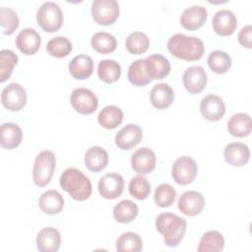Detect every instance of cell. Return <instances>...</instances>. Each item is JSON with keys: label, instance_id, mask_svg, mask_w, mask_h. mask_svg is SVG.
Returning <instances> with one entry per match:
<instances>
[{"label": "cell", "instance_id": "obj_1", "mask_svg": "<svg viewBox=\"0 0 252 252\" xmlns=\"http://www.w3.org/2000/svg\"><path fill=\"white\" fill-rule=\"evenodd\" d=\"M167 48L176 58L186 61L201 59L205 51L204 43L199 37L183 33L173 34L167 41Z\"/></svg>", "mask_w": 252, "mask_h": 252}, {"label": "cell", "instance_id": "obj_2", "mask_svg": "<svg viewBox=\"0 0 252 252\" xmlns=\"http://www.w3.org/2000/svg\"><path fill=\"white\" fill-rule=\"evenodd\" d=\"M186 220L169 212L161 213L156 219V227L163 236L168 247H176L186 231Z\"/></svg>", "mask_w": 252, "mask_h": 252}, {"label": "cell", "instance_id": "obj_3", "mask_svg": "<svg viewBox=\"0 0 252 252\" xmlns=\"http://www.w3.org/2000/svg\"><path fill=\"white\" fill-rule=\"evenodd\" d=\"M59 181L62 189L76 201H85L92 194L91 180L78 168L70 167L64 170Z\"/></svg>", "mask_w": 252, "mask_h": 252}, {"label": "cell", "instance_id": "obj_4", "mask_svg": "<svg viewBox=\"0 0 252 252\" xmlns=\"http://www.w3.org/2000/svg\"><path fill=\"white\" fill-rule=\"evenodd\" d=\"M55 164V156L51 151L44 150L37 154L32 167V180L36 186L44 187L50 182Z\"/></svg>", "mask_w": 252, "mask_h": 252}, {"label": "cell", "instance_id": "obj_5", "mask_svg": "<svg viewBox=\"0 0 252 252\" xmlns=\"http://www.w3.org/2000/svg\"><path fill=\"white\" fill-rule=\"evenodd\" d=\"M36 22L47 32H57L63 24V13L59 5L53 1L41 4L36 11Z\"/></svg>", "mask_w": 252, "mask_h": 252}, {"label": "cell", "instance_id": "obj_6", "mask_svg": "<svg viewBox=\"0 0 252 252\" xmlns=\"http://www.w3.org/2000/svg\"><path fill=\"white\" fill-rule=\"evenodd\" d=\"M91 10L94 22L102 26L113 24L119 16V4L115 0H94Z\"/></svg>", "mask_w": 252, "mask_h": 252}, {"label": "cell", "instance_id": "obj_7", "mask_svg": "<svg viewBox=\"0 0 252 252\" xmlns=\"http://www.w3.org/2000/svg\"><path fill=\"white\" fill-rule=\"evenodd\" d=\"M198 166L196 161L188 156L178 158L172 164L171 176L180 185L190 184L197 176Z\"/></svg>", "mask_w": 252, "mask_h": 252}, {"label": "cell", "instance_id": "obj_8", "mask_svg": "<svg viewBox=\"0 0 252 252\" xmlns=\"http://www.w3.org/2000/svg\"><path fill=\"white\" fill-rule=\"evenodd\" d=\"M70 102L77 112L84 115L94 113L98 106L96 95L86 88L75 89L70 95Z\"/></svg>", "mask_w": 252, "mask_h": 252}, {"label": "cell", "instance_id": "obj_9", "mask_svg": "<svg viewBox=\"0 0 252 252\" xmlns=\"http://www.w3.org/2000/svg\"><path fill=\"white\" fill-rule=\"evenodd\" d=\"M1 102L8 110L19 111L27 103V92L20 84L11 83L3 89Z\"/></svg>", "mask_w": 252, "mask_h": 252}, {"label": "cell", "instance_id": "obj_10", "mask_svg": "<svg viewBox=\"0 0 252 252\" xmlns=\"http://www.w3.org/2000/svg\"><path fill=\"white\" fill-rule=\"evenodd\" d=\"M124 184L122 175L116 172H109L99 178L98 192L103 198L113 200L122 194Z\"/></svg>", "mask_w": 252, "mask_h": 252}, {"label": "cell", "instance_id": "obj_11", "mask_svg": "<svg viewBox=\"0 0 252 252\" xmlns=\"http://www.w3.org/2000/svg\"><path fill=\"white\" fill-rule=\"evenodd\" d=\"M182 82L187 92L190 94H199L207 86V73L201 66H190L184 71Z\"/></svg>", "mask_w": 252, "mask_h": 252}, {"label": "cell", "instance_id": "obj_12", "mask_svg": "<svg viewBox=\"0 0 252 252\" xmlns=\"http://www.w3.org/2000/svg\"><path fill=\"white\" fill-rule=\"evenodd\" d=\"M200 111L205 119L218 121L225 113V104L220 96L210 94L201 99Z\"/></svg>", "mask_w": 252, "mask_h": 252}, {"label": "cell", "instance_id": "obj_13", "mask_svg": "<svg viewBox=\"0 0 252 252\" xmlns=\"http://www.w3.org/2000/svg\"><path fill=\"white\" fill-rule=\"evenodd\" d=\"M177 206L182 214L193 217L199 215L203 211L205 199L198 191H186L180 196Z\"/></svg>", "mask_w": 252, "mask_h": 252}, {"label": "cell", "instance_id": "obj_14", "mask_svg": "<svg viewBox=\"0 0 252 252\" xmlns=\"http://www.w3.org/2000/svg\"><path fill=\"white\" fill-rule=\"evenodd\" d=\"M208 18V11L200 5H193L186 8L180 16L181 26L189 31H195L203 27Z\"/></svg>", "mask_w": 252, "mask_h": 252}, {"label": "cell", "instance_id": "obj_15", "mask_svg": "<svg viewBox=\"0 0 252 252\" xmlns=\"http://www.w3.org/2000/svg\"><path fill=\"white\" fill-rule=\"evenodd\" d=\"M143 138L142 128L137 124H127L115 136V144L121 150H130L136 147Z\"/></svg>", "mask_w": 252, "mask_h": 252}, {"label": "cell", "instance_id": "obj_16", "mask_svg": "<svg viewBox=\"0 0 252 252\" xmlns=\"http://www.w3.org/2000/svg\"><path fill=\"white\" fill-rule=\"evenodd\" d=\"M214 31L222 36L232 34L237 28V19L235 14L226 9L218 11L212 21Z\"/></svg>", "mask_w": 252, "mask_h": 252}, {"label": "cell", "instance_id": "obj_17", "mask_svg": "<svg viewBox=\"0 0 252 252\" xmlns=\"http://www.w3.org/2000/svg\"><path fill=\"white\" fill-rule=\"evenodd\" d=\"M40 44L41 37L39 33L32 28L23 29L16 37V45L18 49L26 55L34 54L39 49Z\"/></svg>", "mask_w": 252, "mask_h": 252}, {"label": "cell", "instance_id": "obj_18", "mask_svg": "<svg viewBox=\"0 0 252 252\" xmlns=\"http://www.w3.org/2000/svg\"><path fill=\"white\" fill-rule=\"evenodd\" d=\"M131 165L137 173L149 174L156 167V155L149 148H140L132 155Z\"/></svg>", "mask_w": 252, "mask_h": 252}, {"label": "cell", "instance_id": "obj_19", "mask_svg": "<svg viewBox=\"0 0 252 252\" xmlns=\"http://www.w3.org/2000/svg\"><path fill=\"white\" fill-rule=\"evenodd\" d=\"M145 60V68L151 80H161L170 72V63L161 54H152Z\"/></svg>", "mask_w": 252, "mask_h": 252}, {"label": "cell", "instance_id": "obj_20", "mask_svg": "<svg viewBox=\"0 0 252 252\" xmlns=\"http://www.w3.org/2000/svg\"><path fill=\"white\" fill-rule=\"evenodd\" d=\"M225 161L233 166L245 165L250 158V150L243 143L233 142L225 146L223 150Z\"/></svg>", "mask_w": 252, "mask_h": 252}, {"label": "cell", "instance_id": "obj_21", "mask_svg": "<svg viewBox=\"0 0 252 252\" xmlns=\"http://www.w3.org/2000/svg\"><path fill=\"white\" fill-rule=\"evenodd\" d=\"M36 247L41 252H55L61 244L60 232L52 226L42 228L36 236Z\"/></svg>", "mask_w": 252, "mask_h": 252}, {"label": "cell", "instance_id": "obj_22", "mask_svg": "<svg viewBox=\"0 0 252 252\" xmlns=\"http://www.w3.org/2000/svg\"><path fill=\"white\" fill-rule=\"evenodd\" d=\"M152 104L158 109H164L171 105L174 99L172 88L165 83H159L153 87L150 93Z\"/></svg>", "mask_w": 252, "mask_h": 252}, {"label": "cell", "instance_id": "obj_23", "mask_svg": "<svg viewBox=\"0 0 252 252\" xmlns=\"http://www.w3.org/2000/svg\"><path fill=\"white\" fill-rule=\"evenodd\" d=\"M68 69L73 78L85 80L93 74L94 61L89 55L79 54L70 61Z\"/></svg>", "mask_w": 252, "mask_h": 252}, {"label": "cell", "instance_id": "obj_24", "mask_svg": "<svg viewBox=\"0 0 252 252\" xmlns=\"http://www.w3.org/2000/svg\"><path fill=\"white\" fill-rule=\"evenodd\" d=\"M0 144L1 147L7 150H12L17 148L23 138V132L20 126L16 123L7 122L3 123L0 127Z\"/></svg>", "mask_w": 252, "mask_h": 252}, {"label": "cell", "instance_id": "obj_25", "mask_svg": "<svg viewBox=\"0 0 252 252\" xmlns=\"http://www.w3.org/2000/svg\"><path fill=\"white\" fill-rule=\"evenodd\" d=\"M40 210L47 215H55L61 212L64 207V199L62 195L55 190H47L43 192L38 199Z\"/></svg>", "mask_w": 252, "mask_h": 252}, {"label": "cell", "instance_id": "obj_26", "mask_svg": "<svg viewBox=\"0 0 252 252\" xmlns=\"http://www.w3.org/2000/svg\"><path fill=\"white\" fill-rule=\"evenodd\" d=\"M108 162L107 152L99 147L94 146L87 150L85 154V164L88 169L94 172H98L105 168Z\"/></svg>", "mask_w": 252, "mask_h": 252}, {"label": "cell", "instance_id": "obj_27", "mask_svg": "<svg viewBox=\"0 0 252 252\" xmlns=\"http://www.w3.org/2000/svg\"><path fill=\"white\" fill-rule=\"evenodd\" d=\"M227 130L234 137H246L251 133V117L247 113H235L227 122Z\"/></svg>", "mask_w": 252, "mask_h": 252}, {"label": "cell", "instance_id": "obj_28", "mask_svg": "<svg viewBox=\"0 0 252 252\" xmlns=\"http://www.w3.org/2000/svg\"><path fill=\"white\" fill-rule=\"evenodd\" d=\"M123 120V111L115 105L103 107L97 116L98 123L105 129H114L121 124Z\"/></svg>", "mask_w": 252, "mask_h": 252}, {"label": "cell", "instance_id": "obj_29", "mask_svg": "<svg viewBox=\"0 0 252 252\" xmlns=\"http://www.w3.org/2000/svg\"><path fill=\"white\" fill-rule=\"evenodd\" d=\"M224 247L223 235L217 230H210L204 233L198 245L199 252H219Z\"/></svg>", "mask_w": 252, "mask_h": 252}, {"label": "cell", "instance_id": "obj_30", "mask_svg": "<svg viewBox=\"0 0 252 252\" xmlns=\"http://www.w3.org/2000/svg\"><path fill=\"white\" fill-rule=\"evenodd\" d=\"M138 215V206L131 200H123L113 208V218L117 222H131Z\"/></svg>", "mask_w": 252, "mask_h": 252}, {"label": "cell", "instance_id": "obj_31", "mask_svg": "<svg viewBox=\"0 0 252 252\" xmlns=\"http://www.w3.org/2000/svg\"><path fill=\"white\" fill-rule=\"evenodd\" d=\"M121 75L120 64L111 59H103L97 65V76L105 83H114L118 81Z\"/></svg>", "mask_w": 252, "mask_h": 252}, {"label": "cell", "instance_id": "obj_32", "mask_svg": "<svg viewBox=\"0 0 252 252\" xmlns=\"http://www.w3.org/2000/svg\"><path fill=\"white\" fill-rule=\"evenodd\" d=\"M91 44L94 50L101 54L113 52L117 46V40L111 33L98 32H95L91 39Z\"/></svg>", "mask_w": 252, "mask_h": 252}, {"label": "cell", "instance_id": "obj_33", "mask_svg": "<svg viewBox=\"0 0 252 252\" xmlns=\"http://www.w3.org/2000/svg\"><path fill=\"white\" fill-rule=\"evenodd\" d=\"M116 249L119 252H139L143 249V240L139 234L127 231L117 238Z\"/></svg>", "mask_w": 252, "mask_h": 252}, {"label": "cell", "instance_id": "obj_34", "mask_svg": "<svg viewBox=\"0 0 252 252\" xmlns=\"http://www.w3.org/2000/svg\"><path fill=\"white\" fill-rule=\"evenodd\" d=\"M129 82L138 87H143L151 83V78L148 76L145 68V60L137 59L131 63L128 69Z\"/></svg>", "mask_w": 252, "mask_h": 252}, {"label": "cell", "instance_id": "obj_35", "mask_svg": "<svg viewBox=\"0 0 252 252\" xmlns=\"http://www.w3.org/2000/svg\"><path fill=\"white\" fill-rule=\"evenodd\" d=\"M125 46L132 54H143L150 46V39L146 33L142 32H134L127 36Z\"/></svg>", "mask_w": 252, "mask_h": 252}, {"label": "cell", "instance_id": "obj_36", "mask_svg": "<svg viewBox=\"0 0 252 252\" xmlns=\"http://www.w3.org/2000/svg\"><path fill=\"white\" fill-rule=\"evenodd\" d=\"M208 65L210 69L217 74H224L231 67L230 56L221 50H215L208 56Z\"/></svg>", "mask_w": 252, "mask_h": 252}, {"label": "cell", "instance_id": "obj_37", "mask_svg": "<svg viewBox=\"0 0 252 252\" xmlns=\"http://www.w3.org/2000/svg\"><path fill=\"white\" fill-rule=\"evenodd\" d=\"M72 50V43L66 36H56L51 38L46 45V51L49 55L62 58L67 56Z\"/></svg>", "mask_w": 252, "mask_h": 252}, {"label": "cell", "instance_id": "obj_38", "mask_svg": "<svg viewBox=\"0 0 252 252\" xmlns=\"http://www.w3.org/2000/svg\"><path fill=\"white\" fill-rule=\"evenodd\" d=\"M18 63L17 54L9 49L0 51V82L3 83L10 78L13 68Z\"/></svg>", "mask_w": 252, "mask_h": 252}, {"label": "cell", "instance_id": "obj_39", "mask_svg": "<svg viewBox=\"0 0 252 252\" xmlns=\"http://www.w3.org/2000/svg\"><path fill=\"white\" fill-rule=\"evenodd\" d=\"M0 25L3 34H12L19 27L18 14L11 8L0 7Z\"/></svg>", "mask_w": 252, "mask_h": 252}, {"label": "cell", "instance_id": "obj_40", "mask_svg": "<svg viewBox=\"0 0 252 252\" xmlns=\"http://www.w3.org/2000/svg\"><path fill=\"white\" fill-rule=\"evenodd\" d=\"M176 197L175 189L168 183L159 184L155 191V203L160 208H167L173 204Z\"/></svg>", "mask_w": 252, "mask_h": 252}, {"label": "cell", "instance_id": "obj_41", "mask_svg": "<svg viewBox=\"0 0 252 252\" xmlns=\"http://www.w3.org/2000/svg\"><path fill=\"white\" fill-rule=\"evenodd\" d=\"M129 193L138 200H145L151 193V184L142 175L134 176L129 182Z\"/></svg>", "mask_w": 252, "mask_h": 252}, {"label": "cell", "instance_id": "obj_42", "mask_svg": "<svg viewBox=\"0 0 252 252\" xmlns=\"http://www.w3.org/2000/svg\"><path fill=\"white\" fill-rule=\"evenodd\" d=\"M251 33H252V27H251V25H246V26L241 28V30L238 32V36H237L238 42L242 46H244V47H246L248 49L252 48Z\"/></svg>", "mask_w": 252, "mask_h": 252}]
</instances>
